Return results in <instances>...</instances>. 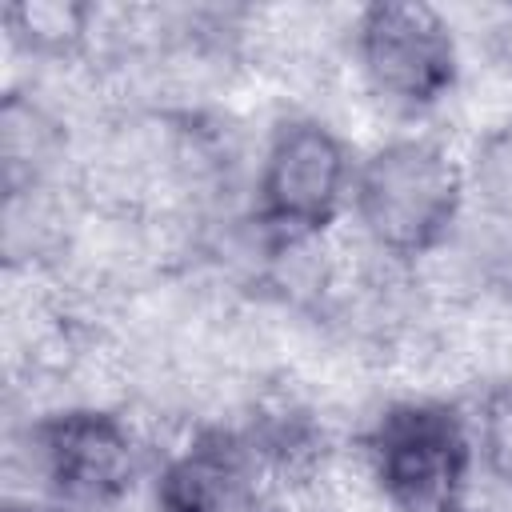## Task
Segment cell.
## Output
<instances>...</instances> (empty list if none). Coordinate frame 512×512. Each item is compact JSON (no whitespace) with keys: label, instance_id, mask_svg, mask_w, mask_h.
<instances>
[{"label":"cell","instance_id":"4","mask_svg":"<svg viewBox=\"0 0 512 512\" xmlns=\"http://www.w3.org/2000/svg\"><path fill=\"white\" fill-rule=\"evenodd\" d=\"M352 52L372 96L404 116L432 112L460 80L452 24L420 0H376L360 8Z\"/></svg>","mask_w":512,"mask_h":512},{"label":"cell","instance_id":"11","mask_svg":"<svg viewBox=\"0 0 512 512\" xmlns=\"http://www.w3.org/2000/svg\"><path fill=\"white\" fill-rule=\"evenodd\" d=\"M456 512H468V508H456Z\"/></svg>","mask_w":512,"mask_h":512},{"label":"cell","instance_id":"8","mask_svg":"<svg viewBox=\"0 0 512 512\" xmlns=\"http://www.w3.org/2000/svg\"><path fill=\"white\" fill-rule=\"evenodd\" d=\"M476 468L496 480L500 488H512V380L488 384L476 400V412L468 416Z\"/></svg>","mask_w":512,"mask_h":512},{"label":"cell","instance_id":"5","mask_svg":"<svg viewBox=\"0 0 512 512\" xmlns=\"http://www.w3.org/2000/svg\"><path fill=\"white\" fill-rule=\"evenodd\" d=\"M28 452L48 492L80 508L124 500L144 472L136 432L104 408L44 412L28 428Z\"/></svg>","mask_w":512,"mask_h":512},{"label":"cell","instance_id":"1","mask_svg":"<svg viewBox=\"0 0 512 512\" xmlns=\"http://www.w3.org/2000/svg\"><path fill=\"white\" fill-rule=\"evenodd\" d=\"M464 192L468 176L440 144L400 136L356 164L352 212L380 252L396 260H424L452 240Z\"/></svg>","mask_w":512,"mask_h":512},{"label":"cell","instance_id":"2","mask_svg":"<svg viewBox=\"0 0 512 512\" xmlns=\"http://www.w3.org/2000/svg\"><path fill=\"white\" fill-rule=\"evenodd\" d=\"M364 456L392 512H456L476 468L468 416L444 400H396L368 436Z\"/></svg>","mask_w":512,"mask_h":512},{"label":"cell","instance_id":"9","mask_svg":"<svg viewBox=\"0 0 512 512\" xmlns=\"http://www.w3.org/2000/svg\"><path fill=\"white\" fill-rule=\"evenodd\" d=\"M464 176L492 216L512 220V116L476 140Z\"/></svg>","mask_w":512,"mask_h":512},{"label":"cell","instance_id":"3","mask_svg":"<svg viewBox=\"0 0 512 512\" xmlns=\"http://www.w3.org/2000/svg\"><path fill=\"white\" fill-rule=\"evenodd\" d=\"M356 156L344 136L316 116H288L272 128L256 188L252 212L268 240L304 244L336 224V216L352 204Z\"/></svg>","mask_w":512,"mask_h":512},{"label":"cell","instance_id":"7","mask_svg":"<svg viewBox=\"0 0 512 512\" xmlns=\"http://www.w3.org/2000/svg\"><path fill=\"white\" fill-rule=\"evenodd\" d=\"M88 8L68 0H16L4 8L8 40L28 56H68L88 32Z\"/></svg>","mask_w":512,"mask_h":512},{"label":"cell","instance_id":"10","mask_svg":"<svg viewBox=\"0 0 512 512\" xmlns=\"http://www.w3.org/2000/svg\"><path fill=\"white\" fill-rule=\"evenodd\" d=\"M4 512H64V508H48V504H8Z\"/></svg>","mask_w":512,"mask_h":512},{"label":"cell","instance_id":"6","mask_svg":"<svg viewBox=\"0 0 512 512\" xmlns=\"http://www.w3.org/2000/svg\"><path fill=\"white\" fill-rule=\"evenodd\" d=\"M260 460L248 436L212 428L180 448L156 476L160 512H256Z\"/></svg>","mask_w":512,"mask_h":512}]
</instances>
